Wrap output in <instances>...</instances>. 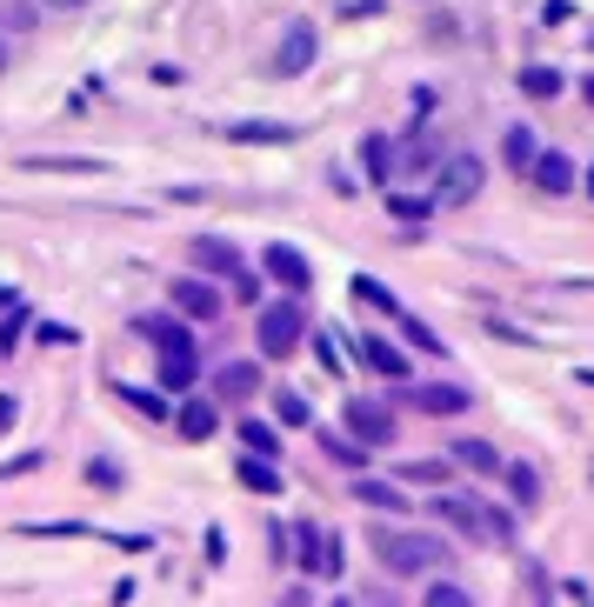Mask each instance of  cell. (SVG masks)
<instances>
[{"label":"cell","instance_id":"cell-1","mask_svg":"<svg viewBox=\"0 0 594 607\" xmlns=\"http://www.w3.org/2000/svg\"><path fill=\"white\" fill-rule=\"evenodd\" d=\"M368 548H374V554H381V567H388V574H401V581L435 574V567L448 561V548H441L435 535H407V528H388V520L368 535Z\"/></svg>","mask_w":594,"mask_h":607},{"label":"cell","instance_id":"cell-2","mask_svg":"<svg viewBox=\"0 0 594 607\" xmlns=\"http://www.w3.org/2000/svg\"><path fill=\"white\" fill-rule=\"evenodd\" d=\"M301 340H307V307H301V294L261 307V321H254V347H261L268 361H288Z\"/></svg>","mask_w":594,"mask_h":607},{"label":"cell","instance_id":"cell-3","mask_svg":"<svg viewBox=\"0 0 594 607\" xmlns=\"http://www.w3.org/2000/svg\"><path fill=\"white\" fill-rule=\"evenodd\" d=\"M441 173H435V207H468L481 188H487V160L481 154H448V160H435Z\"/></svg>","mask_w":594,"mask_h":607},{"label":"cell","instance_id":"cell-4","mask_svg":"<svg viewBox=\"0 0 594 607\" xmlns=\"http://www.w3.org/2000/svg\"><path fill=\"white\" fill-rule=\"evenodd\" d=\"M314 60H321V34H314V21H288V34H281V47H274V74H281V80H301Z\"/></svg>","mask_w":594,"mask_h":607},{"label":"cell","instance_id":"cell-5","mask_svg":"<svg viewBox=\"0 0 594 607\" xmlns=\"http://www.w3.org/2000/svg\"><path fill=\"white\" fill-rule=\"evenodd\" d=\"M167 301H175V314H181V321H214V314L227 307V301H221V288H214L208 274H175Z\"/></svg>","mask_w":594,"mask_h":607},{"label":"cell","instance_id":"cell-6","mask_svg":"<svg viewBox=\"0 0 594 607\" xmlns=\"http://www.w3.org/2000/svg\"><path fill=\"white\" fill-rule=\"evenodd\" d=\"M341 414H348V434H355L361 448H394V434H401V427H394V414H388L381 401H361V394H355Z\"/></svg>","mask_w":594,"mask_h":607},{"label":"cell","instance_id":"cell-7","mask_svg":"<svg viewBox=\"0 0 594 607\" xmlns=\"http://www.w3.org/2000/svg\"><path fill=\"white\" fill-rule=\"evenodd\" d=\"M261 268H268V281H274L281 294H307V288H314L307 254H301V247H288V240H274V247H268V260H261Z\"/></svg>","mask_w":594,"mask_h":607},{"label":"cell","instance_id":"cell-8","mask_svg":"<svg viewBox=\"0 0 594 607\" xmlns=\"http://www.w3.org/2000/svg\"><path fill=\"white\" fill-rule=\"evenodd\" d=\"M194 381H201V347H194V340L160 347V387H167V394H188Z\"/></svg>","mask_w":594,"mask_h":607},{"label":"cell","instance_id":"cell-9","mask_svg":"<svg viewBox=\"0 0 594 607\" xmlns=\"http://www.w3.org/2000/svg\"><path fill=\"white\" fill-rule=\"evenodd\" d=\"M428 507H435V514L448 520L455 535H468V541H487V520H481V501H474V494H448V487H441V494H435Z\"/></svg>","mask_w":594,"mask_h":607},{"label":"cell","instance_id":"cell-10","mask_svg":"<svg viewBox=\"0 0 594 607\" xmlns=\"http://www.w3.org/2000/svg\"><path fill=\"white\" fill-rule=\"evenodd\" d=\"M288 561L307 567V574L327 567V528H321V520H294V528H288Z\"/></svg>","mask_w":594,"mask_h":607},{"label":"cell","instance_id":"cell-11","mask_svg":"<svg viewBox=\"0 0 594 607\" xmlns=\"http://www.w3.org/2000/svg\"><path fill=\"white\" fill-rule=\"evenodd\" d=\"M261 394V361H221L214 368V401H254Z\"/></svg>","mask_w":594,"mask_h":607},{"label":"cell","instance_id":"cell-12","mask_svg":"<svg viewBox=\"0 0 594 607\" xmlns=\"http://www.w3.org/2000/svg\"><path fill=\"white\" fill-rule=\"evenodd\" d=\"M528 181H535L541 194H568V188H574V160H568L561 147H541V154L528 160Z\"/></svg>","mask_w":594,"mask_h":607},{"label":"cell","instance_id":"cell-13","mask_svg":"<svg viewBox=\"0 0 594 607\" xmlns=\"http://www.w3.org/2000/svg\"><path fill=\"white\" fill-rule=\"evenodd\" d=\"M348 347H361V368H374V374H388V381H407V355H401L388 334H361V340H348Z\"/></svg>","mask_w":594,"mask_h":607},{"label":"cell","instance_id":"cell-14","mask_svg":"<svg viewBox=\"0 0 594 607\" xmlns=\"http://www.w3.org/2000/svg\"><path fill=\"white\" fill-rule=\"evenodd\" d=\"M407 401H414L421 414H468V407H474V394H468V387H455V381H428V387H407Z\"/></svg>","mask_w":594,"mask_h":607},{"label":"cell","instance_id":"cell-15","mask_svg":"<svg viewBox=\"0 0 594 607\" xmlns=\"http://www.w3.org/2000/svg\"><path fill=\"white\" fill-rule=\"evenodd\" d=\"M21 167H27V173H80V181L108 173V160H101V154H27Z\"/></svg>","mask_w":594,"mask_h":607},{"label":"cell","instance_id":"cell-16","mask_svg":"<svg viewBox=\"0 0 594 607\" xmlns=\"http://www.w3.org/2000/svg\"><path fill=\"white\" fill-rule=\"evenodd\" d=\"M221 134H227L234 147H288V140H294L288 121H227Z\"/></svg>","mask_w":594,"mask_h":607},{"label":"cell","instance_id":"cell-17","mask_svg":"<svg viewBox=\"0 0 594 607\" xmlns=\"http://www.w3.org/2000/svg\"><path fill=\"white\" fill-rule=\"evenodd\" d=\"M175 427H181V441H214L221 401H181V407H175Z\"/></svg>","mask_w":594,"mask_h":607},{"label":"cell","instance_id":"cell-18","mask_svg":"<svg viewBox=\"0 0 594 607\" xmlns=\"http://www.w3.org/2000/svg\"><path fill=\"white\" fill-rule=\"evenodd\" d=\"M441 160V140L435 134H407V140H394V173H428Z\"/></svg>","mask_w":594,"mask_h":607},{"label":"cell","instance_id":"cell-19","mask_svg":"<svg viewBox=\"0 0 594 607\" xmlns=\"http://www.w3.org/2000/svg\"><path fill=\"white\" fill-rule=\"evenodd\" d=\"M194 268H201V274H214V281H227V274L240 268V254H234V240L201 234V240H194Z\"/></svg>","mask_w":594,"mask_h":607},{"label":"cell","instance_id":"cell-20","mask_svg":"<svg viewBox=\"0 0 594 607\" xmlns=\"http://www.w3.org/2000/svg\"><path fill=\"white\" fill-rule=\"evenodd\" d=\"M234 481H240L247 494H281V468H274L268 454H240V461H234Z\"/></svg>","mask_w":594,"mask_h":607},{"label":"cell","instance_id":"cell-21","mask_svg":"<svg viewBox=\"0 0 594 607\" xmlns=\"http://www.w3.org/2000/svg\"><path fill=\"white\" fill-rule=\"evenodd\" d=\"M314 441H321V454H327L334 468H348V474H361V461H368V448L355 441V434H334V427H314Z\"/></svg>","mask_w":594,"mask_h":607},{"label":"cell","instance_id":"cell-22","mask_svg":"<svg viewBox=\"0 0 594 607\" xmlns=\"http://www.w3.org/2000/svg\"><path fill=\"white\" fill-rule=\"evenodd\" d=\"M134 334H141V340H154V347L194 340V334H188V321H175V314H134Z\"/></svg>","mask_w":594,"mask_h":607},{"label":"cell","instance_id":"cell-23","mask_svg":"<svg viewBox=\"0 0 594 607\" xmlns=\"http://www.w3.org/2000/svg\"><path fill=\"white\" fill-rule=\"evenodd\" d=\"M501 481H507V494H515V507H541V474L528 461H501Z\"/></svg>","mask_w":594,"mask_h":607},{"label":"cell","instance_id":"cell-24","mask_svg":"<svg viewBox=\"0 0 594 607\" xmlns=\"http://www.w3.org/2000/svg\"><path fill=\"white\" fill-rule=\"evenodd\" d=\"M361 167H368V181H374V188H388V181H394V140L368 134V140H361Z\"/></svg>","mask_w":594,"mask_h":607},{"label":"cell","instance_id":"cell-25","mask_svg":"<svg viewBox=\"0 0 594 607\" xmlns=\"http://www.w3.org/2000/svg\"><path fill=\"white\" fill-rule=\"evenodd\" d=\"M114 401H127V407L147 414V420H167V414H175V401H160L154 387H134V381H114Z\"/></svg>","mask_w":594,"mask_h":607},{"label":"cell","instance_id":"cell-26","mask_svg":"<svg viewBox=\"0 0 594 607\" xmlns=\"http://www.w3.org/2000/svg\"><path fill=\"white\" fill-rule=\"evenodd\" d=\"M448 454H455L468 474H501V448H494V441H455Z\"/></svg>","mask_w":594,"mask_h":607},{"label":"cell","instance_id":"cell-27","mask_svg":"<svg viewBox=\"0 0 594 607\" xmlns=\"http://www.w3.org/2000/svg\"><path fill=\"white\" fill-rule=\"evenodd\" d=\"M355 501H361V507H388V514L407 507V494H401L394 481H368V474H355Z\"/></svg>","mask_w":594,"mask_h":607},{"label":"cell","instance_id":"cell-28","mask_svg":"<svg viewBox=\"0 0 594 607\" xmlns=\"http://www.w3.org/2000/svg\"><path fill=\"white\" fill-rule=\"evenodd\" d=\"M541 154V140H535V127H507V140H501V160L515 167V173H528V160Z\"/></svg>","mask_w":594,"mask_h":607},{"label":"cell","instance_id":"cell-29","mask_svg":"<svg viewBox=\"0 0 594 607\" xmlns=\"http://www.w3.org/2000/svg\"><path fill=\"white\" fill-rule=\"evenodd\" d=\"M522 94H528V101H554V94H561V67H541V60L522 67Z\"/></svg>","mask_w":594,"mask_h":607},{"label":"cell","instance_id":"cell-30","mask_svg":"<svg viewBox=\"0 0 594 607\" xmlns=\"http://www.w3.org/2000/svg\"><path fill=\"white\" fill-rule=\"evenodd\" d=\"M341 347H348V340H341V327H321V334H314V355H321V368H327V374H341V368H348Z\"/></svg>","mask_w":594,"mask_h":607},{"label":"cell","instance_id":"cell-31","mask_svg":"<svg viewBox=\"0 0 594 607\" xmlns=\"http://www.w3.org/2000/svg\"><path fill=\"white\" fill-rule=\"evenodd\" d=\"M240 441H247L254 454H268V461H281V434H274L268 420H240Z\"/></svg>","mask_w":594,"mask_h":607},{"label":"cell","instance_id":"cell-32","mask_svg":"<svg viewBox=\"0 0 594 607\" xmlns=\"http://www.w3.org/2000/svg\"><path fill=\"white\" fill-rule=\"evenodd\" d=\"M401 340H407V347H421V355H448L441 334H435L428 321H414V314H401Z\"/></svg>","mask_w":594,"mask_h":607},{"label":"cell","instance_id":"cell-33","mask_svg":"<svg viewBox=\"0 0 594 607\" xmlns=\"http://www.w3.org/2000/svg\"><path fill=\"white\" fill-rule=\"evenodd\" d=\"M34 14H41V0H0V27H8V34H27Z\"/></svg>","mask_w":594,"mask_h":607},{"label":"cell","instance_id":"cell-34","mask_svg":"<svg viewBox=\"0 0 594 607\" xmlns=\"http://www.w3.org/2000/svg\"><path fill=\"white\" fill-rule=\"evenodd\" d=\"M274 414H281V427H307V420H314V407H307V394H294V387H288V394L274 401Z\"/></svg>","mask_w":594,"mask_h":607},{"label":"cell","instance_id":"cell-35","mask_svg":"<svg viewBox=\"0 0 594 607\" xmlns=\"http://www.w3.org/2000/svg\"><path fill=\"white\" fill-rule=\"evenodd\" d=\"M474 594L461 587V581H428V607H468Z\"/></svg>","mask_w":594,"mask_h":607},{"label":"cell","instance_id":"cell-36","mask_svg":"<svg viewBox=\"0 0 594 607\" xmlns=\"http://www.w3.org/2000/svg\"><path fill=\"white\" fill-rule=\"evenodd\" d=\"M355 301H368V307H388V314H394V294H388L374 274H355Z\"/></svg>","mask_w":594,"mask_h":607},{"label":"cell","instance_id":"cell-37","mask_svg":"<svg viewBox=\"0 0 594 607\" xmlns=\"http://www.w3.org/2000/svg\"><path fill=\"white\" fill-rule=\"evenodd\" d=\"M227 288H234L227 301H240V307H254V301H261V281H254L247 268H234V274H227Z\"/></svg>","mask_w":594,"mask_h":607},{"label":"cell","instance_id":"cell-38","mask_svg":"<svg viewBox=\"0 0 594 607\" xmlns=\"http://www.w3.org/2000/svg\"><path fill=\"white\" fill-rule=\"evenodd\" d=\"M401 481H435V487H441V481H448V461H407Z\"/></svg>","mask_w":594,"mask_h":607},{"label":"cell","instance_id":"cell-39","mask_svg":"<svg viewBox=\"0 0 594 607\" xmlns=\"http://www.w3.org/2000/svg\"><path fill=\"white\" fill-rule=\"evenodd\" d=\"M388 207H394L401 221H421V214H428L435 201H421V194H388Z\"/></svg>","mask_w":594,"mask_h":607},{"label":"cell","instance_id":"cell-40","mask_svg":"<svg viewBox=\"0 0 594 607\" xmlns=\"http://www.w3.org/2000/svg\"><path fill=\"white\" fill-rule=\"evenodd\" d=\"M21 327H27V321H21V301H14V321H0V355H14V340H21Z\"/></svg>","mask_w":594,"mask_h":607},{"label":"cell","instance_id":"cell-41","mask_svg":"<svg viewBox=\"0 0 594 607\" xmlns=\"http://www.w3.org/2000/svg\"><path fill=\"white\" fill-rule=\"evenodd\" d=\"M41 340H47V347H74V327H60V321H41Z\"/></svg>","mask_w":594,"mask_h":607},{"label":"cell","instance_id":"cell-42","mask_svg":"<svg viewBox=\"0 0 594 607\" xmlns=\"http://www.w3.org/2000/svg\"><path fill=\"white\" fill-rule=\"evenodd\" d=\"M88 481H94V487H121V468H114V461H94Z\"/></svg>","mask_w":594,"mask_h":607},{"label":"cell","instance_id":"cell-43","mask_svg":"<svg viewBox=\"0 0 594 607\" xmlns=\"http://www.w3.org/2000/svg\"><path fill=\"white\" fill-rule=\"evenodd\" d=\"M14 414H21V401H14V394H0V427H14Z\"/></svg>","mask_w":594,"mask_h":607},{"label":"cell","instance_id":"cell-44","mask_svg":"<svg viewBox=\"0 0 594 607\" xmlns=\"http://www.w3.org/2000/svg\"><path fill=\"white\" fill-rule=\"evenodd\" d=\"M41 8H60V14H80V8H94V0H41Z\"/></svg>","mask_w":594,"mask_h":607},{"label":"cell","instance_id":"cell-45","mask_svg":"<svg viewBox=\"0 0 594 607\" xmlns=\"http://www.w3.org/2000/svg\"><path fill=\"white\" fill-rule=\"evenodd\" d=\"M14 301H21V294H14V288H0V307H14Z\"/></svg>","mask_w":594,"mask_h":607},{"label":"cell","instance_id":"cell-46","mask_svg":"<svg viewBox=\"0 0 594 607\" xmlns=\"http://www.w3.org/2000/svg\"><path fill=\"white\" fill-rule=\"evenodd\" d=\"M581 94H587V108H594V80H587V87H581Z\"/></svg>","mask_w":594,"mask_h":607},{"label":"cell","instance_id":"cell-47","mask_svg":"<svg viewBox=\"0 0 594 607\" xmlns=\"http://www.w3.org/2000/svg\"><path fill=\"white\" fill-rule=\"evenodd\" d=\"M587 201H594V167H587Z\"/></svg>","mask_w":594,"mask_h":607},{"label":"cell","instance_id":"cell-48","mask_svg":"<svg viewBox=\"0 0 594 607\" xmlns=\"http://www.w3.org/2000/svg\"><path fill=\"white\" fill-rule=\"evenodd\" d=\"M0 67H8V41H0Z\"/></svg>","mask_w":594,"mask_h":607},{"label":"cell","instance_id":"cell-49","mask_svg":"<svg viewBox=\"0 0 594 607\" xmlns=\"http://www.w3.org/2000/svg\"><path fill=\"white\" fill-rule=\"evenodd\" d=\"M587 47H594V34H587Z\"/></svg>","mask_w":594,"mask_h":607}]
</instances>
